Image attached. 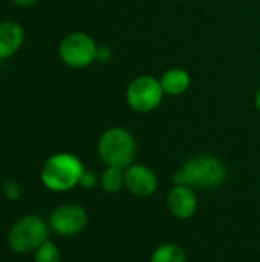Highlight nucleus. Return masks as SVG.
Wrapping results in <instances>:
<instances>
[{"label": "nucleus", "mask_w": 260, "mask_h": 262, "mask_svg": "<svg viewBox=\"0 0 260 262\" xmlns=\"http://www.w3.org/2000/svg\"><path fill=\"white\" fill-rule=\"evenodd\" d=\"M161 88L169 97H179L185 94L192 86V77L187 69L182 68H170L164 71L159 77Z\"/></svg>", "instance_id": "11"}, {"label": "nucleus", "mask_w": 260, "mask_h": 262, "mask_svg": "<svg viewBox=\"0 0 260 262\" xmlns=\"http://www.w3.org/2000/svg\"><path fill=\"white\" fill-rule=\"evenodd\" d=\"M97 152L106 166L127 169L136 157V140L129 129L113 126L100 135Z\"/></svg>", "instance_id": "3"}, {"label": "nucleus", "mask_w": 260, "mask_h": 262, "mask_svg": "<svg viewBox=\"0 0 260 262\" xmlns=\"http://www.w3.org/2000/svg\"><path fill=\"white\" fill-rule=\"evenodd\" d=\"M84 172V164L77 155L60 152L44 161L40 170V180L46 189L61 193L80 186Z\"/></svg>", "instance_id": "2"}, {"label": "nucleus", "mask_w": 260, "mask_h": 262, "mask_svg": "<svg viewBox=\"0 0 260 262\" xmlns=\"http://www.w3.org/2000/svg\"><path fill=\"white\" fill-rule=\"evenodd\" d=\"M166 94L161 88L159 78L155 75L143 74L135 77L126 88V104L135 114H150L156 111Z\"/></svg>", "instance_id": "5"}, {"label": "nucleus", "mask_w": 260, "mask_h": 262, "mask_svg": "<svg viewBox=\"0 0 260 262\" xmlns=\"http://www.w3.org/2000/svg\"><path fill=\"white\" fill-rule=\"evenodd\" d=\"M5 198H8L9 201H17L21 196V189L15 181H6L2 187Z\"/></svg>", "instance_id": "15"}, {"label": "nucleus", "mask_w": 260, "mask_h": 262, "mask_svg": "<svg viewBox=\"0 0 260 262\" xmlns=\"http://www.w3.org/2000/svg\"><path fill=\"white\" fill-rule=\"evenodd\" d=\"M34 262H61V253L55 243L44 241L35 252H34Z\"/></svg>", "instance_id": "14"}, {"label": "nucleus", "mask_w": 260, "mask_h": 262, "mask_svg": "<svg viewBox=\"0 0 260 262\" xmlns=\"http://www.w3.org/2000/svg\"><path fill=\"white\" fill-rule=\"evenodd\" d=\"M173 2H184V0H173Z\"/></svg>", "instance_id": "20"}, {"label": "nucleus", "mask_w": 260, "mask_h": 262, "mask_svg": "<svg viewBox=\"0 0 260 262\" xmlns=\"http://www.w3.org/2000/svg\"><path fill=\"white\" fill-rule=\"evenodd\" d=\"M100 184L104 192L107 193H118L123 187H126V177H124V169L121 167H113V166H106L100 177Z\"/></svg>", "instance_id": "12"}, {"label": "nucleus", "mask_w": 260, "mask_h": 262, "mask_svg": "<svg viewBox=\"0 0 260 262\" xmlns=\"http://www.w3.org/2000/svg\"><path fill=\"white\" fill-rule=\"evenodd\" d=\"M112 55H113V52H112L110 46L98 45V49H97V61L98 63H107L112 58Z\"/></svg>", "instance_id": "17"}, {"label": "nucleus", "mask_w": 260, "mask_h": 262, "mask_svg": "<svg viewBox=\"0 0 260 262\" xmlns=\"http://www.w3.org/2000/svg\"><path fill=\"white\" fill-rule=\"evenodd\" d=\"M169 212L178 220H188L198 210V196L195 189L175 184L167 195Z\"/></svg>", "instance_id": "9"}, {"label": "nucleus", "mask_w": 260, "mask_h": 262, "mask_svg": "<svg viewBox=\"0 0 260 262\" xmlns=\"http://www.w3.org/2000/svg\"><path fill=\"white\" fill-rule=\"evenodd\" d=\"M225 178V164L210 154H199L188 158L172 177L175 184L188 186L192 189H213L221 186Z\"/></svg>", "instance_id": "1"}, {"label": "nucleus", "mask_w": 260, "mask_h": 262, "mask_svg": "<svg viewBox=\"0 0 260 262\" xmlns=\"http://www.w3.org/2000/svg\"><path fill=\"white\" fill-rule=\"evenodd\" d=\"M49 239V224L37 215H25L18 218L9 229L6 241L14 253L26 255L35 252Z\"/></svg>", "instance_id": "4"}, {"label": "nucleus", "mask_w": 260, "mask_h": 262, "mask_svg": "<svg viewBox=\"0 0 260 262\" xmlns=\"http://www.w3.org/2000/svg\"><path fill=\"white\" fill-rule=\"evenodd\" d=\"M98 184V177L93 173V172H90V170H86L84 173H83V177H81V181H80V186L83 187V189H93L95 186Z\"/></svg>", "instance_id": "16"}, {"label": "nucleus", "mask_w": 260, "mask_h": 262, "mask_svg": "<svg viewBox=\"0 0 260 262\" xmlns=\"http://www.w3.org/2000/svg\"><path fill=\"white\" fill-rule=\"evenodd\" d=\"M48 224L58 236H75L87 226V212L78 204H61L52 210Z\"/></svg>", "instance_id": "7"}, {"label": "nucleus", "mask_w": 260, "mask_h": 262, "mask_svg": "<svg viewBox=\"0 0 260 262\" xmlns=\"http://www.w3.org/2000/svg\"><path fill=\"white\" fill-rule=\"evenodd\" d=\"M254 106H256V109L259 111L260 114V88L256 91V94H254Z\"/></svg>", "instance_id": "19"}, {"label": "nucleus", "mask_w": 260, "mask_h": 262, "mask_svg": "<svg viewBox=\"0 0 260 262\" xmlns=\"http://www.w3.org/2000/svg\"><path fill=\"white\" fill-rule=\"evenodd\" d=\"M14 5H17V6H21V8H28V6H32V5H35L38 0H11Z\"/></svg>", "instance_id": "18"}, {"label": "nucleus", "mask_w": 260, "mask_h": 262, "mask_svg": "<svg viewBox=\"0 0 260 262\" xmlns=\"http://www.w3.org/2000/svg\"><path fill=\"white\" fill-rule=\"evenodd\" d=\"M25 41V29L14 20L0 21V60L15 55Z\"/></svg>", "instance_id": "10"}, {"label": "nucleus", "mask_w": 260, "mask_h": 262, "mask_svg": "<svg viewBox=\"0 0 260 262\" xmlns=\"http://www.w3.org/2000/svg\"><path fill=\"white\" fill-rule=\"evenodd\" d=\"M124 177L126 189L135 196L147 198L158 190V175L146 164H130L127 169H124Z\"/></svg>", "instance_id": "8"}, {"label": "nucleus", "mask_w": 260, "mask_h": 262, "mask_svg": "<svg viewBox=\"0 0 260 262\" xmlns=\"http://www.w3.org/2000/svg\"><path fill=\"white\" fill-rule=\"evenodd\" d=\"M98 43L83 31H74L63 37L58 45L60 60L72 69H84L97 61Z\"/></svg>", "instance_id": "6"}, {"label": "nucleus", "mask_w": 260, "mask_h": 262, "mask_svg": "<svg viewBox=\"0 0 260 262\" xmlns=\"http://www.w3.org/2000/svg\"><path fill=\"white\" fill-rule=\"evenodd\" d=\"M150 262H187V255L181 246L167 243L155 249Z\"/></svg>", "instance_id": "13"}]
</instances>
